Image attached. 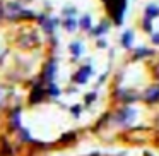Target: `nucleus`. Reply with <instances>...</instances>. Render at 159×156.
Here are the masks:
<instances>
[{"label":"nucleus","mask_w":159,"mask_h":156,"mask_svg":"<svg viewBox=\"0 0 159 156\" xmlns=\"http://www.w3.org/2000/svg\"><path fill=\"white\" fill-rule=\"evenodd\" d=\"M132 43V33H125L123 35V46H130Z\"/></svg>","instance_id":"nucleus-5"},{"label":"nucleus","mask_w":159,"mask_h":156,"mask_svg":"<svg viewBox=\"0 0 159 156\" xmlns=\"http://www.w3.org/2000/svg\"><path fill=\"white\" fill-rule=\"evenodd\" d=\"M89 72H91V69H89V67H87V69H82V70H80V72L75 76V81H77V83H84V81H86V77H87V74H89Z\"/></svg>","instance_id":"nucleus-4"},{"label":"nucleus","mask_w":159,"mask_h":156,"mask_svg":"<svg viewBox=\"0 0 159 156\" xmlns=\"http://www.w3.org/2000/svg\"><path fill=\"white\" fill-rule=\"evenodd\" d=\"M154 74H156V77L159 79V65H156V69H154Z\"/></svg>","instance_id":"nucleus-7"},{"label":"nucleus","mask_w":159,"mask_h":156,"mask_svg":"<svg viewBox=\"0 0 159 156\" xmlns=\"http://www.w3.org/2000/svg\"><path fill=\"white\" fill-rule=\"evenodd\" d=\"M82 28H89V17H84L82 19Z\"/></svg>","instance_id":"nucleus-6"},{"label":"nucleus","mask_w":159,"mask_h":156,"mask_svg":"<svg viewBox=\"0 0 159 156\" xmlns=\"http://www.w3.org/2000/svg\"><path fill=\"white\" fill-rule=\"evenodd\" d=\"M17 45L21 46V48H24V50H33V48H36V46L39 45V40H38V36H36V33L24 31L17 38Z\"/></svg>","instance_id":"nucleus-2"},{"label":"nucleus","mask_w":159,"mask_h":156,"mask_svg":"<svg viewBox=\"0 0 159 156\" xmlns=\"http://www.w3.org/2000/svg\"><path fill=\"white\" fill-rule=\"evenodd\" d=\"M104 5H106L108 12L111 14V17L116 21V24L121 22V17H123V12H125V4L127 0H103Z\"/></svg>","instance_id":"nucleus-1"},{"label":"nucleus","mask_w":159,"mask_h":156,"mask_svg":"<svg viewBox=\"0 0 159 156\" xmlns=\"http://www.w3.org/2000/svg\"><path fill=\"white\" fill-rule=\"evenodd\" d=\"M144 100L147 101V103H154V101H157L159 100V86L149 87V89L144 93Z\"/></svg>","instance_id":"nucleus-3"},{"label":"nucleus","mask_w":159,"mask_h":156,"mask_svg":"<svg viewBox=\"0 0 159 156\" xmlns=\"http://www.w3.org/2000/svg\"><path fill=\"white\" fill-rule=\"evenodd\" d=\"M0 16H2V11H0Z\"/></svg>","instance_id":"nucleus-9"},{"label":"nucleus","mask_w":159,"mask_h":156,"mask_svg":"<svg viewBox=\"0 0 159 156\" xmlns=\"http://www.w3.org/2000/svg\"><path fill=\"white\" fill-rule=\"evenodd\" d=\"M157 125H159V118H157Z\"/></svg>","instance_id":"nucleus-8"}]
</instances>
